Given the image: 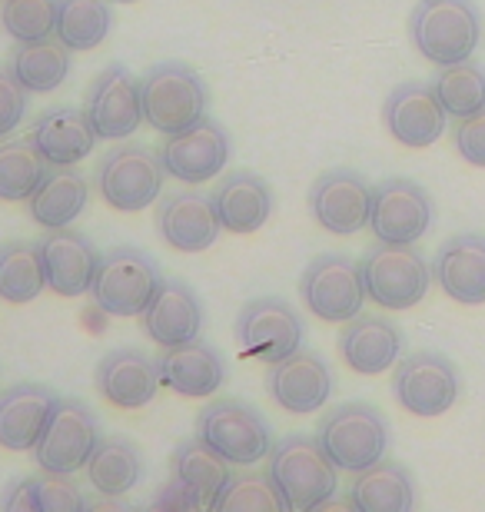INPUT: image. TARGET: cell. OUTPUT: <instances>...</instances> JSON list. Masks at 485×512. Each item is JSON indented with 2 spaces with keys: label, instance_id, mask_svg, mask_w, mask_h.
Wrapping results in <instances>:
<instances>
[{
  "label": "cell",
  "instance_id": "7bdbcfd3",
  "mask_svg": "<svg viewBox=\"0 0 485 512\" xmlns=\"http://www.w3.org/2000/svg\"><path fill=\"white\" fill-rule=\"evenodd\" d=\"M0 512H37L34 493H30V476L17 479V483H10L4 489V496H0Z\"/></svg>",
  "mask_w": 485,
  "mask_h": 512
},
{
  "label": "cell",
  "instance_id": "44dd1931",
  "mask_svg": "<svg viewBox=\"0 0 485 512\" xmlns=\"http://www.w3.org/2000/svg\"><path fill=\"white\" fill-rule=\"evenodd\" d=\"M406 336L392 320L373 313H359L339 330V353L346 366L359 376H379L402 360Z\"/></svg>",
  "mask_w": 485,
  "mask_h": 512
},
{
  "label": "cell",
  "instance_id": "7a4b0ae2",
  "mask_svg": "<svg viewBox=\"0 0 485 512\" xmlns=\"http://www.w3.org/2000/svg\"><path fill=\"white\" fill-rule=\"evenodd\" d=\"M140 100H143V124L153 127L163 137H177V133L200 124L210 107V90L203 77L190 64L180 60H163L150 67L147 77L140 80Z\"/></svg>",
  "mask_w": 485,
  "mask_h": 512
},
{
  "label": "cell",
  "instance_id": "bcb514c9",
  "mask_svg": "<svg viewBox=\"0 0 485 512\" xmlns=\"http://www.w3.org/2000/svg\"><path fill=\"white\" fill-rule=\"evenodd\" d=\"M309 512H356V509H353V503H349L346 496H329V499H323V503L313 506Z\"/></svg>",
  "mask_w": 485,
  "mask_h": 512
},
{
  "label": "cell",
  "instance_id": "f1b7e54d",
  "mask_svg": "<svg viewBox=\"0 0 485 512\" xmlns=\"http://www.w3.org/2000/svg\"><path fill=\"white\" fill-rule=\"evenodd\" d=\"M213 207L226 233H256L273 217V190L256 173L236 170L216 183Z\"/></svg>",
  "mask_w": 485,
  "mask_h": 512
},
{
  "label": "cell",
  "instance_id": "ac0fdd59",
  "mask_svg": "<svg viewBox=\"0 0 485 512\" xmlns=\"http://www.w3.org/2000/svg\"><path fill=\"white\" fill-rule=\"evenodd\" d=\"M383 124L389 137L409 150H429L442 133H446L449 114L442 110L432 84H409L392 87V94L383 104Z\"/></svg>",
  "mask_w": 485,
  "mask_h": 512
},
{
  "label": "cell",
  "instance_id": "7402d4cb",
  "mask_svg": "<svg viewBox=\"0 0 485 512\" xmlns=\"http://www.w3.org/2000/svg\"><path fill=\"white\" fill-rule=\"evenodd\" d=\"M432 280L439 290L462 306L485 303V237L456 233L432 256Z\"/></svg>",
  "mask_w": 485,
  "mask_h": 512
},
{
  "label": "cell",
  "instance_id": "8fae6325",
  "mask_svg": "<svg viewBox=\"0 0 485 512\" xmlns=\"http://www.w3.org/2000/svg\"><path fill=\"white\" fill-rule=\"evenodd\" d=\"M100 443L97 416L80 399H57L44 433L34 446V459L44 473L74 476L87 466L90 453Z\"/></svg>",
  "mask_w": 485,
  "mask_h": 512
},
{
  "label": "cell",
  "instance_id": "f546056e",
  "mask_svg": "<svg viewBox=\"0 0 485 512\" xmlns=\"http://www.w3.org/2000/svg\"><path fill=\"white\" fill-rule=\"evenodd\" d=\"M90 203V183L77 167H50L44 183L27 200L30 220L44 230L70 227Z\"/></svg>",
  "mask_w": 485,
  "mask_h": 512
},
{
  "label": "cell",
  "instance_id": "ba28073f",
  "mask_svg": "<svg viewBox=\"0 0 485 512\" xmlns=\"http://www.w3.org/2000/svg\"><path fill=\"white\" fill-rule=\"evenodd\" d=\"M163 163L160 153L143 143H120L107 150L97 163V190L100 197L120 213H140L160 200L163 190Z\"/></svg>",
  "mask_w": 485,
  "mask_h": 512
},
{
  "label": "cell",
  "instance_id": "2e32d148",
  "mask_svg": "<svg viewBox=\"0 0 485 512\" xmlns=\"http://www.w3.org/2000/svg\"><path fill=\"white\" fill-rule=\"evenodd\" d=\"M37 253H40V266H44L47 290L67 296V300L90 293L100 266V250L94 247V240L87 233H80L74 227L47 230L37 240Z\"/></svg>",
  "mask_w": 485,
  "mask_h": 512
},
{
  "label": "cell",
  "instance_id": "ffe728a7",
  "mask_svg": "<svg viewBox=\"0 0 485 512\" xmlns=\"http://www.w3.org/2000/svg\"><path fill=\"white\" fill-rule=\"evenodd\" d=\"M213 197L200 190H180L157 200V233L167 247L180 253H203L220 237Z\"/></svg>",
  "mask_w": 485,
  "mask_h": 512
},
{
  "label": "cell",
  "instance_id": "52a82bcc",
  "mask_svg": "<svg viewBox=\"0 0 485 512\" xmlns=\"http://www.w3.org/2000/svg\"><path fill=\"white\" fill-rule=\"evenodd\" d=\"M366 296L383 310H412L426 300L432 266L416 247L402 243H376L359 263Z\"/></svg>",
  "mask_w": 485,
  "mask_h": 512
},
{
  "label": "cell",
  "instance_id": "4dcf8cb0",
  "mask_svg": "<svg viewBox=\"0 0 485 512\" xmlns=\"http://www.w3.org/2000/svg\"><path fill=\"white\" fill-rule=\"evenodd\" d=\"M349 503L356 512H412L416 509V483L402 463L379 459L376 466L356 473L349 486Z\"/></svg>",
  "mask_w": 485,
  "mask_h": 512
},
{
  "label": "cell",
  "instance_id": "ee69618b",
  "mask_svg": "<svg viewBox=\"0 0 485 512\" xmlns=\"http://www.w3.org/2000/svg\"><path fill=\"white\" fill-rule=\"evenodd\" d=\"M140 512H196V509L187 503V499L180 496V489H177V486L167 483V486H163L160 493H157V499H153L150 506H143Z\"/></svg>",
  "mask_w": 485,
  "mask_h": 512
},
{
  "label": "cell",
  "instance_id": "6da1fadb",
  "mask_svg": "<svg viewBox=\"0 0 485 512\" xmlns=\"http://www.w3.org/2000/svg\"><path fill=\"white\" fill-rule=\"evenodd\" d=\"M409 37L429 64H462L482 44V10L476 0H419L409 14Z\"/></svg>",
  "mask_w": 485,
  "mask_h": 512
},
{
  "label": "cell",
  "instance_id": "8992f818",
  "mask_svg": "<svg viewBox=\"0 0 485 512\" xmlns=\"http://www.w3.org/2000/svg\"><path fill=\"white\" fill-rule=\"evenodd\" d=\"M160 280L163 276L153 256L137 247H113L110 253H100L90 296H94V306L103 316L127 320V316H143Z\"/></svg>",
  "mask_w": 485,
  "mask_h": 512
},
{
  "label": "cell",
  "instance_id": "cb8c5ba5",
  "mask_svg": "<svg viewBox=\"0 0 485 512\" xmlns=\"http://www.w3.org/2000/svg\"><path fill=\"white\" fill-rule=\"evenodd\" d=\"M57 399L60 396L44 383H14L0 389V446L7 453L34 449Z\"/></svg>",
  "mask_w": 485,
  "mask_h": 512
},
{
  "label": "cell",
  "instance_id": "277c9868",
  "mask_svg": "<svg viewBox=\"0 0 485 512\" xmlns=\"http://www.w3.org/2000/svg\"><path fill=\"white\" fill-rule=\"evenodd\" d=\"M316 443L323 446L329 463L346 473H363L386 459L389 426L383 413L369 403H343L329 409L316 429Z\"/></svg>",
  "mask_w": 485,
  "mask_h": 512
},
{
  "label": "cell",
  "instance_id": "9c48e42d",
  "mask_svg": "<svg viewBox=\"0 0 485 512\" xmlns=\"http://www.w3.org/2000/svg\"><path fill=\"white\" fill-rule=\"evenodd\" d=\"M299 296H303L306 310L323 323H349L363 313L366 303L359 263L349 260L346 253L316 256L299 276Z\"/></svg>",
  "mask_w": 485,
  "mask_h": 512
},
{
  "label": "cell",
  "instance_id": "1f68e13d",
  "mask_svg": "<svg viewBox=\"0 0 485 512\" xmlns=\"http://www.w3.org/2000/svg\"><path fill=\"white\" fill-rule=\"evenodd\" d=\"M7 70L27 94H54L70 74V47L60 44L57 37L27 40L10 50Z\"/></svg>",
  "mask_w": 485,
  "mask_h": 512
},
{
  "label": "cell",
  "instance_id": "74e56055",
  "mask_svg": "<svg viewBox=\"0 0 485 512\" xmlns=\"http://www.w3.org/2000/svg\"><path fill=\"white\" fill-rule=\"evenodd\" d=\"M0 27L17 44L54 37L57 0H0Z\"/></svg>",
  "mask_w": 485,
  "mask_h": 512
},
{
  "label": "cell",
  "instance_id": "30bf717a",
  "mask_svg": "<svg viewBox=\"0 0 485 512\" xmlns=\"http://www.w3.org/2000/svg\"><path fill=\"white\" fill-rule=\"evenodd\" d=\"M462 393V376L456 363L442 353H412L396 363L392 396L412 416L436 419L456 406Z\"/></svg>",
  "mask_w": 485,
  "mask_h": 512
},
{
  "label": "cell",
  "instance_id": "603a6c76",
  "mask_svg": "<svg viewBox=\"0 0 485 512\" xmlns=\"http://www.w3.org/2000/svg\"><path fill=\"white\" fill-rule=\"evenodd\" d=\"M203 330V303L183 280H160L157 293L150 296L143 310V333L160 350L190 343Z\"/></svg>",
  "mask_w": 485,
  "mask_h": 512
},
{
  "label": "cell",
  "instance_id": "e0dca14e",
  "mask_svg": "<svg viewBox=\"0 0 485 512\" xmlns=\"http://www.w3.org/2000/svg\"><path fill=\"white\" fill-rule=\"evenodd\" d=\"M230 153V133L223 130V124L203 117L190 130L167 137L160 150V163L167 170V177L196 187V183H206L216 173H223V167L230 163Z\"/></svg>",
  "mask_w": 485,
  "mask_h": 512
},
{
  "label": "cell",
  "instance_id": "7dc6e473",
  "mask_svg": "<svg viewBox=\"0 0 485 512\" xmlns=\"http://www.w3.org/2000/svg\"><path fill=\"white\" fill-rule=\"evenodd\" d=\"M117 4H133V0H117Z\"/></svg>",
  "mask_w": 485,
  "mask_h": 512
},
{
  "label": "cell",
  "instance_id": "d6a6232c",
  "mask_svg": "<svg viewBox=\"0 0 485 512\" xmlns=\"http://www.w3.org/2000/svg\"><path fill=\"white\" fill-rule=\"evenodd\" d=\"M84 469L100 496H127L143 476V456L127 436H100Z\"/></svg>",
  "mask_w": 485,
  "mask_h": 512
},
{
  "label": "cell",
  "instance_id": "d590c367",
  "mask_svg": "<svg viewBox=\"0 0 485 512\" xmlns=\"http://www.w3.org/2000/svg\"><path fill=\"white\" fill-rule=\"evenodd\" d=\"M47 160L27 140H4L0 143V200L20 203L30 200L34 190L47 177Z\"/></svg>",
  "mask_w": 485,
  "mask_h": 512
},
{
  "label": "cell",
  "instance_id": "4fadbf2b",
  "mask_svg": "<svg viewBox=\"0 0 485 512\" xmlns=\"http://www.w3.org/2000/svg\"><path fill=\"white\" fill-rule=\"evenodd\" d=\"M303 320L280 296L250 300L236 316V343L260 363H280L303 346Z\"/></svg>",
  "mask_w": 485,
  "mask_h": 512
},
{
  "label": "cell",
  "instance_id": "ab89813d",
  "mask_svg": "<svg viewBox=\"0 0 485 512\" xmlns=\"http://www.w3.org/2000/svg\"><path fill=\"white\" fill-rule=\"evenodd\" d=\"M30 493H34L37 512H80L84 509V493L70 476L40 473L30 476Z\"/></svg>",
  "mask_w": 485,
  "mask_h": 512
},
{
  "label": "cell",
  "instance_id": "9a60e30c",
  "mask_svg": "<svg viewBox=\"0 0 485 512\" xmlns=\"http://www.w3.org/2000/svg\"><path fill=\"white\" fill-rule=\"evenodd\" d=\"M84 114L100 140H127L143 124L140 80L123 64H110L100 70L90 84Z\"/></svg>",
  "mask_w": 485,
  "mask_h": 512
},
{
  "label": "cell",
  "instance_id": "f6af8a7d",
  "mask_svg": "<svg viewBox=\"0 0 485 512\" xmlns=\"http://www.w3.org/2000/svg\"><path fill=\"white\" fill-rule=\"evenodd\" d=\"M80 512H140L133 503H127L123 496H94V499H84V509Z\"/></svg>",
  "mask_w": 485,
  "mask_h": 512
},
{
  "label": "cell",
  "instance_id": "8d00e7d4",
  "mask_svg": "<svg viewBox=\"0 0 485 512\" xmlns=\"http://www.w3.org/2000/svg\"><path fill=\"white\" fill-rule=\"evenodd\" d=\"M432 90H436L442 110L449 117H469L485 107V67L476 60H462V64L439 67L432 77Z\"/></svg>",
  "mask_w": 485,
  "mask_h": 512
},
{
  "label": "cell",
  "instance_id": "4316f807",
  "mask_svg": "<svg viewBox=\"0 0 485 512\" xmlns=\"http://www.w3.org/2000/svg\"><path fill=\"white\" fill-rule=\"evenodd\" d=\"M157 376H160V386L173 389V393L203 399V396H213L216 389L223 386L226 363L210 343H203L200 336H196V340L170 346V350H163L157 356Z\"/></svg>",
  "mask_w": 485,
  "mask_h": 512
},
{
  "label": "cell",
  "instance_id": "83f0119b",
  "mask_svg": "<svg viewBox=\"0 0 485 512\" xmlns=\"http://www.w3.org/2000/svg\"><path fill=\"white\" fill-rule=\"evenodd\" d=\"M97 133L80 107H54L37 117L30 143L37 147L47 167H77L97 147Z\"/></svg>",
  "mask_w": 485,
  "mask_h": 512
},
{
  "label": "cell",
  "instance_id": "d6986e66",
  "mask_svg": "<svg viewBox=\"0 0 485 512\" xmlns=\"http://www.w3.org/2000/svg\"><path fill=\"white\" fill-rule=\"evenodd\" d=\"M266 389H270L273 403L286 409V413L309 416L316 409H323L329 396H333V370H329L323 356L296 350L286 360L270 366Z\"/></svg>",
  "mask_w": 485,
  "mask_h": 512
},
{
  "label": "cell",
  "instance_id": "d4e9b609",
  "mask_svg": "<svg viewBox=\"0 0 485 512\" xmlns=\"http://www.w3.org/2000/svg\"><path fill=\"white\" fill-rule=\"evenodd\" d=\"M170 473V483L180 489V496L196 512H210L226 483H230V463L223 456H216L200 436L177 443L170 456Z\"/></svg>",
  "mask_w": 485,
  "mask_h": 512
},
{
  "label": "cell",
  "instance_id": "5b68a950",
  "mask_svg": "<svg viewBox=\"0 0 485 512\" xmlns=\"http://www.w3.org/2000/svg\"><path fill=\"white\" fill-rule=\"evenodd\" d=\"M196 436L233 466L263 463L273 449L270 423L260 409L240 399H213L210 406H203L196 416Z\"/></svg>",
  "mask_w": 485,
  "mask_h": 512
},
{
  "label": "cell",
  "instance_id": "7c38bea8",
  "mask_svg": "<svg viewBox=\"0 0 485 512\" xmlns=\"http://www.w3.org/2000/svg\"><path fill=\"white\" fill-rule=\"evenodd\" d=\"M436 220V203L429 190L409 177H389L373 187L369 203V230L379 243H402L412 247L422 240Z\"/></svg>",
  "mask_w": 485,
  "mask_h": 512
},
{
  "label": "cell",
  "instance_id": "5bb4252c",
  "mask_svg": "<svg viewBox=\"0 0 485 512\" xmlns=\"http://www.w3.org/2000/svg\"><path fill=\"white\" fill-rule=\"evenodd\" d=\"M369 203H373V187L366 177L346 167L326 170L309 187V213L319 227L336 237H353L369 227Z\"/></svg>",
  "mask_w": 485,
  "mask_h": 512
},
{
  "label": "cell",
  "instance_id": "b9f144b4",
  "mask_svg": "<svg viewBox=\"0 0 485 512\" xmlns=\"http://www.w3.org/2000/svg\"><path fill=\"white\" fill-rule=\"evenodd\" d=\"M27 114V90L17 84L7 67H0V137L14 133L24 124Z\"/></svg>",
  "mask_w": 485,
  "mask_h": 512
},
{
  "label": "cell",
  "instance_id": "484cf974",
  "mask_svg": "<svg viewBox=\"0 0 485 512\" xmlns=\"http://www.w3.org/2000/svg\"><path fill=\"white\" fill-rule=\"evenodd\" d=\"M97 393L117 409H140L147 406L160 389L157 360H150L143 350L120 346L110 350L97 363Z\"/></svg>",
  "mask_w": 485,
  "mask_h": 512
},
{
  "label": "cell",
  "instance_id": "f35d334b",
  "mask_svg": "<svg viewBox=\"0 0 485 512\" xmlns=\"http://www.w3.org/2000/svg\"><path fill=\"white\" fill-rule=\"evenodd\" d=\"M210 512H286L266 473H236Z\"/></svg>",
  "mask_w": 485,
  "mask_h": 512
},
{
  "label": "cell",
  "instance_id": "836d02e7",
  "mask_svg": "<svg viewBox=\"0 0 485 512\" xmlns=\"http://www.w3.org/2000/svg\"><path fill=\"white\" fill-rule=\"evenodd\" d=\"M113 30L107 0H57L54 37L70 50H97Z\"/></svg>",
  "mask_w": 485,
  "mask_h": 512
},
{
  "label": "cell",
  "instance_id": "60d3db41",
  "mask_svg": "<svg viewBox=\"0 0 485 512\" xmlns=\"http://www.w3.org/2000/svg\"><path fill=\"white\" fill-rule=\"evenodd\" d=\"M452 147H456V153L466 163L485 170V107L456 120V127H452Z\"/></svg>",
  "mask_w": 485,
  "mask_h": 512
},
{
  "label": "cell",
  "instance_id": "3957f363",
  "mask_svg": "<svg viewBox=\"0 0 485 512\" xmlns=\"http://www.w3.org/2000/svg\"><path fill=\"white\" fill-rule=\"evenodd\" d=\"M270 483L280 493L286 512H309L336 496V466L329 463L316 436H283L270 449Z\"/></svg>",
  "mask_w": 485,
  "mask_h": 512
},
{
  "label": "cell",
  "instance_id": "e575fe53",
  "mask_svg": "<svg viewBox=\"0 0 485 512\" xmlns=\"http://www.w3.org/2000/svg\"><path fill=\"white\" fill-rule=\"evenodd\" d=\"M44 266H40L37 243L10 240L0 247V300L4 303H30L44 293Z\"/></svg>",
  "mask_w": 485,
  "mask_h": 512
}]
</instances>
